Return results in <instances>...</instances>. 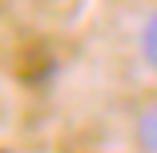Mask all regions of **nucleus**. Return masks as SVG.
<instances>
[{"label": "nucleus", "instance_id": "obj_1", "mask_svg": "<svg viewBox=\"0 0 157 153\" xmlns=\"http://www.w3.org/2000/svg\"><path fill=\"white\" fill-rule=\"evenodd\" d=\"M137 141H141V149L157 153V105L141 113V121H137Z\"/></svg>", "mask_w": 157, "mask_h": 153}, {"label": "nucleus", "instance_id": "obj_2", "mask_svg": "<svg viewBox=\"0 0 157 153\" xmlns=\"http://www.w3.org/2000/svg\"><path fill=\"white\" fill-rule=\"evenodd\" d=\"M141 52H145V60H149V69H157V12L145 20V28H141Z\"/></svg>", "mask_w": 157, "mask_h": 153}]
</instances>
